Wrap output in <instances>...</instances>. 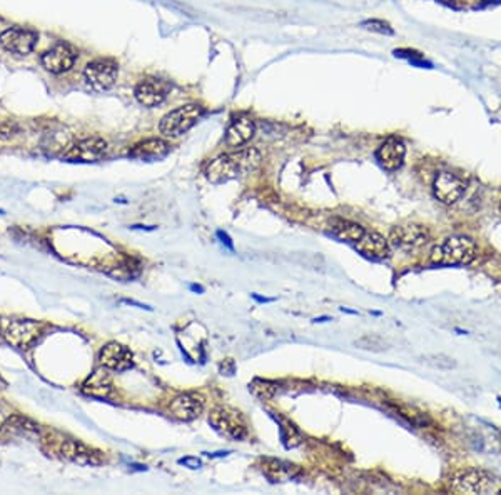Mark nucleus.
Here are the masks:
<instances>
[{"instance_id":"f257e3e1","label":"nucleus","mask_w":501,"mask_h":495,"mask_svg":"<svg viewBox=\"0 0 501 495\" xmlns=\"http://www.w3.org/2000/svg\"><path fill=\"white\" fill-rule=\"evenodd\" d=\"M261 152L257 149H239L236 152L216 157L206 167V177L212 184H222L242 174H249L261 165Z\"/></svg>"},{"instance_id":"f03ea898","label":"nucleus","mask_w":501,"mask_h":495,"mask_svg":"<svg viewBox=\"0 0 501 495\" xmlns=\"http://www.w3.org/2000/svg\"><path fill=\"white\" fill-rule=\"evenodd\" d=\"M478 257V245L468 235H453L431 252V261L444 265H468Z\"/></svg>"},{"instance_id":"7ed1b4c3","label":"nucleus","mask_w":501,"mask_h":495,"mask_svg":"<svg viewBox=\"0 0 501 495\" xmlns=\"http://www.w3.org/2000/svg\"><path fill=\"white\" fill-rule=\"evenodd\" d=\"M203 115H204V109L201 107L199 104L181 105V107L165 113L163 119H161L159 131L164 137L177 139V137L184 136L185 132L191 131L194 125L197 124V120H199Z\"/></svg>"},{"instance_id":"20e7f679","label":"nucleus","mask_w":501,"mask_h":495,"mask_svg":"<svg viewBox=\"0 0 501 495\" xmlns=\"http://www.w3.org/2000/svg\"><path fill=\"white\" fill-rule=\"evenodd\" d=\"M209 424L221 436L233 440H244L248 437V424L242 413L229 405H217L209 413Z\"/></svg>"},{"instance_id":"39448f33","label":"nucleus","mask_w":501,"mask_h":495,"mask_svg":"<svg viewBox=\"0 0 501 495\" xmlns=\"http://www.w3.org/2000/svg\"><path fill=\"white\" fill-rule=\"evenodd\" d=\"M86 80L91 87L97 92L109 91L114 87L119 77V64L112 59H97L94 62H89L84 68Z\"/></svg>"},{"instance_id":"423d86ee","label":"nucleus","mask_w":501,"mask_h":495,"mask_svg":"<svg viewBox=\"0 0 501 495\" xmlns=\"http://www.w3.org/2000/svg\"><path fill=\"white\" fill-rule=\"evenodd\" d=\"M428 241H430V232L426 227L418 224L398 225L390 234V245L405 250V252H415V250L421 249Z\"/></svg>"},{"instance_id":"0eeeda50","label":"nucleus","mask_w":501,"mask_h":495,"mask_svg":"<svg viewBox=\"0 0 501 495\" xmlns=\"http://www.w3.org/2000/svg\"><path fill=\"white\" fill-rule=\"evenodd\" d=\"M493 477L486 470L466 469L451 478L450 489L455 494H484L491 489Z\"/></svg>"},{"instance_id":"6e6552de","label":"nucleus","mask_w":501,"mask_h":495,"mask_svg":"<svg viewBox=\"0 0 501 495\" xmlns=\"http://www.w3.org/2000/svg\"><path fill=\"white\" fill-rule=\"evenodd\" d=\"M42 334V326L30 319H14L9 320L3 327V337L14 347L26 348L34 344Z\"/></svg>"},{"instance_id":"1a4fd4ad","label":"nucleus","mask_w":501,"mask_h":495,"mask_svg":"<svg viewBox=\"0 0 501 495\" xmlns=\"http://www.w3.org/2000/svg\"><path fill=\"white\" fill-rule=\"evenodd\" d=\"M37 32L24 27H10L0 34V46L14 55H29L37 46Z\"/></svg>"},{"instance_id":"9d476101","label":"nucleus","mask_w":501,"mask_h":495,"mask_svg":"<svg viewBox=\"0 0 501 495\" xmlns=\"http://www.w3.org/2000/svg\"><path fill=\"white\" fill-rule=\"evenodd\" d=\"M435 197L444 205L456 204L466 192V182L453 172L443 170L436 176L433 182Z\"/></svg>"},{"instance_id":"9b49d317","label":"nucleus","mask_w":501,"mask_h":495,"mask_svg":"<svg viewBox=\"0 0 501 495\" xmlns=\"http://www.w3.org/2000/svg\"><path fill=\"white\" fill-rule=\"evenodd\" d=\"M169 92H171V85L163 79H156V77H145L136 85L134 95L136 100L144 107H157L167 99Z\"/></svg>"},{"instance_id":"f8f14e48","label":"nucleus","mask_w":501,"mask_h":495,"mask_svg":"<svg viewBox=\"0 0 501 495\" xmlns=\"http://www.w3.org/2000/svg\"><path fill=\"white\" fill-rule=\"evenodd\" d=\"M75 60H78V52L71 46H67V44H57V46L44 52L42 57H40L42 67L55 75L66 74V72L71 71L74 67Z\"/></svg>"},{"instance_id":"ddd939ff","label":"nucleus","mask_w":501,"mask_h":495,"mask_svg":"<svg viewBox=\"0 0 501 495\" xmlns=\"http://www.w3.org/2000/svg\"><path fill=\"white\" fill-rule=\"evenodd\" d=\"M169 411L174 419L181 422H191L201 415L204 411V397L196 392H185L177 395L169 405Z\"/></svg>"},{"instance_id":"4468645a","label":"nucleus","mask_w":501,"mask_h":495,"mask_svg":"<svg viewBox=\"0 0 501 495\" xmlns=\"http://www.w3.org/2000/svg\"><path fill=\"white\" fill-rule=\"evenodd\" d=\"M99 362L107 371L122 372L134 365V355L127 347L119 342H109L100 348Z\"/></svg>"},{"instance_id":"2eb2a0df","label":"nucleus","mask_w":501,"mask_h":495,"mask_svg":"<svg viewBox=\"0 0 501 495\" xmlns=\"http://www.w3.org/2000/svg\"><path fill=\"white\" fill-rule=\"evenodd\" d=\"M107 152V142L100 137H89L71 145V149L64 153L69 160L79 162H97L102 159Z\"/></svg>"},{"instance_id":"dca6fc26","label":"nucleus","mask_w":501,"mask_h":495,"mask_svg":"<svg viewBox=\"0 0 501 495\" xmlns=\"http://www.w3.org/2000/svg\"><path fill=\"white\" fill-rule=\"evenodd\" d=\"M405 157L406 147L399 137H388L376 152V159L381 164V167L390 172L401 169V165L405 164Z\"/></svg>"},{"instance_id":"f3484780","label":"nucleus","mask_w":501,"mask_h":495,"mask_svg":"<svg viewBox=\"0 0 501 495\" xmlns=\"http://www.w3.org/2000/svg\"><path fill=\"white\" fill-rule=\"evenodd\" d=\"M60 454H62V457H66L67 460L71 462H75V464L79 465H99L102 464L104 458L100 457V452H95L94 449L87 447L86 444H82V442L79 440H64L62 444H60Z\"/></svg>"},{"instance_id":"a211bd4d","label":"nucleus","mask_w":501,"mask_h":495,"mask_svg":"<svg viewBox=\"0 0 501 495\" xmlns=\"http://www.w3.org/2000/svg\"><path fill=\"white\" fill-rule=\"evenodd\" d=\"M254 132H256V124H254V120L248 115H241L229 124L228 131H226L224 142L228 147L241 149L253 139Z\"/></svg>"},{"instance_id":"6ab92c4d","label":"nucleus","mask_w":501,"mask_h":495,"mask_svg":"<svg viewBox=\"0 0 501 495\" xmlns=\"http://www.w3.org/2000/svg\"><path fill=\"white\" fill-rule=\"evenodd\" d=\"M169 152H171V147H169V144L165 140L145 139L129 150V156H131L132 159L139 160H159L164 159Z\"/></svg>"},{"instance_id":"aec40b11","label":"nucleus","mask_w":501,"mask_h":495,"mask_svg":"<svg viewBox=\"0 0 501 495\" xmlns=\"http://www.w3.org/2000/svg\"><path fill=\"white\" fill-rule=\"evenodd\" d=\"M358 250L370 259L390 257V241L378 232H365L356 242Z\"/></svg>"},{"instance_id":"412c9836","label":"nucleus","mask_w":501,"mask_h":495,"mask_svg":"<svg viewBox=\"0 0 501 495\" xmlns=\"http://www.w3.org/2000/svg\"><path fill=\"white\" fill-rule=\"evenodd\" d=\"M112 391V380L111 375L107 374V368H100V371H95L94 374L84 382L82 392L87 393V395L95 397V399H106L109 393Z\"/></svg>"},{"instance_id":"4be33fe9","label":"nucleus","mask_w":501,"mask_h":495,"mask_svg":"<svg viewBox=\"0 0 501 495\" xmlns=\"http://www.w3.org/2000/svg\"><path fill=\"white\" fill-rule=\"evenodd\" d=\"M262 472L266 474V477L271 478V482H284L299 476V469L296 465L276 460V458H266L262 462Z\"/></svg>"},{"instance_id":"5701e85b","label":"nucleus","mask_w":501,"mask_h":495,"mask_svg":"<svg viewBox=\"0 0 501 495\" xmlns=\"http://www.w3.org/2000/svg\"><path fill=\"white\" fill-rule=\"evenodd\" d=\"M331 232H333L334 237H338L339 241L356 243L359 239L365 235L366 230H365V227L356 224V222L336 218V221L331 224Z\"/></svg>"},{"instance_id":"b1692460","label":"nucleus","mask_w":501,"mask_h":495,"mask_svg":"<svg viewBox=\"0 0 501 495\" xmlns=\"http://www.w3.org/2000/svg\"><path fill=\"white\" fill-rule=\"evenodd\" d=\"M280 422H281V437L286 447L294 449L298 447V445H301L302 444L301 432H299V430L286 419H280Z\"/></svg>"},{"instance_id":"393cba45","label":"nucleus","mask_w":501,"mask_h":495,"mask_svg":"<svg viewBox=\"0 0 501 495\" xmlns=\"http://www.w3.org/2000/svg\"><path fill=\"white\" fill-rule=\"evenodd\" d=\"M354 344H356V347L363 348V351H371V352H383L388 348L386 340L376 334L363 335L361 339H358Z\"/></svg>"},{"instance_id":"a878e982","label":"nucleus","mask_w":501,"mask_h":495,"mask_svg":"<svg viewBox=\"0 0 501 495\" xmlns=\"http://www.w3.org/2000/svg\"><path fill=\"white\" fill-rule=\"evenodd\" d=\"M423 362H426L431 367L439 368V371H451V368H456V360L453 357L446 354H430L423 357Z\"/></svg>"},{"instance_id":"bb28decb","label":"nucleus","mask_w":501,"mask_h":495,"mask_svg":"<svg viewBox=\"0 0 501 495\" xmlns=\"http://www.w3.org/2000/svg\"><path fill=\"white\" fill-rule=\"evenodd\" d=\"M9 424H12V427L17 429L19 432L26 433V436H39V425L34 424V422L29 419H24V417L14 415L9 419Z\"/></svg>"},{"instance_id":"cd10ccee","label":"nucleus","mask_w":501,"mask_h":495,"mask_svg":"<svg viewBox=\"0 0 501 495\" xmlns=\"http://www.w3.org/2000/svg\"><path fill=\"white\" fill-rule=\"evenodd\" d=\"M20 133V127L17 122L7 120L0 124V144H7L12 142Z\"/></svg>"},{"instance_id":"c85d7f7f","label":"nucleus","mask_w":501,"mask_h":495,"mask_svg":"<svg viewBox=\"0 0 501 495\" xmlns=\"http://www.w3.org/2000/svg\"><path fill=\"white\" fill-rule=\"evenodd\" d=\"M249 389L256 393L261 399H269V397L274 395L276 392V384H271L268 380H254L253 384L249 385Z\"/></svg>"},{"instance_id":"c756f323","label":"nucleus","mask_w":501,"mask_h":495,"mask_svg":"<svg viewBox=\"0 0 501 495\" xmlns=\"http://www.w3.org/2000/svg\"><path fill=\"white\" fill-rule=\"evenodd\" d=\"M396 57H403V59H408L415 66H423V67H431L430 62H424L423 55L416 50H410V48H399V50H394Z\"/></svg>"},{"instance_id":"7c9ffc66","label":"nucleus","mask_w":501,"mask_h":495,"mask_svg":"<svg viewBox=\"0 0 501 495\" xmlns=\"http://www.w3.org/2000/svg\"><path fill=\"white\" fill-rule=\"evenodd\" d=\"M361 26L365 28H367V30H371V32H378V34H385V35H393L394 34L393 28L390 27V24L383 22V20H376V19L366 20V22H363Z\"/></svg>"},{"instance_id":"2f4dec72","label":"nucleus","mask_w":501,"mask_h":495,"mask_svg":"<svg viewBox=\"0 0 501 495\" xmlns=\"http://www.w3.org/2000/svg\"><path fill=\"white\" fill-rule=\"evenodd\" d=\"M179 464H183V465H185V467H189L192 470H197V469H201L203 462H201L199 458H196V457H185V458H181Z\"/></svg>"},{"instance_id":"473e14b6","label":"nucleus","mask_w":501,"mask_h":495,"mask_svg":"<svg viewBox=\"0 0 501 495\" xmlns=\"http://www.w3.org/2000/svg\"><path fill=\"white\" fill-rule=\"evenodd\" d=\"M217 235H219V237L222 239V243H226V245H228V249L229 250H233V242L231 241H229V237H228V235H226L224 232H217Z\"/></svg>"},{"instance_id":"72a5a7b5","label":"nucleus","mask_w":501,"mask_h":495,"mask_svg":"<svg viewBox=\"0 0 501 495\" xmlns=\"http://www.w3.org/2000/svg\"><path fill=\"white\" fill-rule=\"evenodd\" d=\"M484 3H491V2H501V0H483Z\"/></svg>"},{"instance_id":"f704fd0d","label":"nucleus","mask_w":501,"mask_h":495,"mask_svg":"<svg viewBox=\"0 0 501 495\" xmlns=\"http://www.w3.org/2000/svg\"><path fill=\"white\" fill-rule=\"evenodd\" d=\"M3 424V415H2V413H0V425H2Z\"/></svg>"},{"instance_id":"c9c22d12","label":"nucleus","mask_w":501,"mask_h":495,"mask_svg":"<svg viewBox=\"0 0 501 495\" xmlns=\"http://www.w3.org/2000/svg\"><path fill=\"white\" fill-rule=\"evenodd\" d=\"M498 212L501 214V200H500V204H498Z\"/></svg>"},{"instance_id":"e433bc0d","label":"nucleus","mask_w":501,"mask_h":495,"mask_svg":"<svg viewBox=\"0 0 501 495\" xmlns=\"http://www.w3.org/2000/svg\"><path fill=\"white\" fill-rule=\"evenodd\" d=\"M0 334H2V328H0Z\"/></svg>"},{"instance_id":"4c0bfd02","label":"nucleus","mask_w":501,"mask_h":495,"mask_svg":"<svg viewBox=\"0 0 501 495\" xmlns=\"http://www.w3.org/2000/svg\"><path fill=\"white\" fill-rule=\"evenodd\" d=\"M500 494H501V490H500Z\"/></svg>"}]
</instances>
